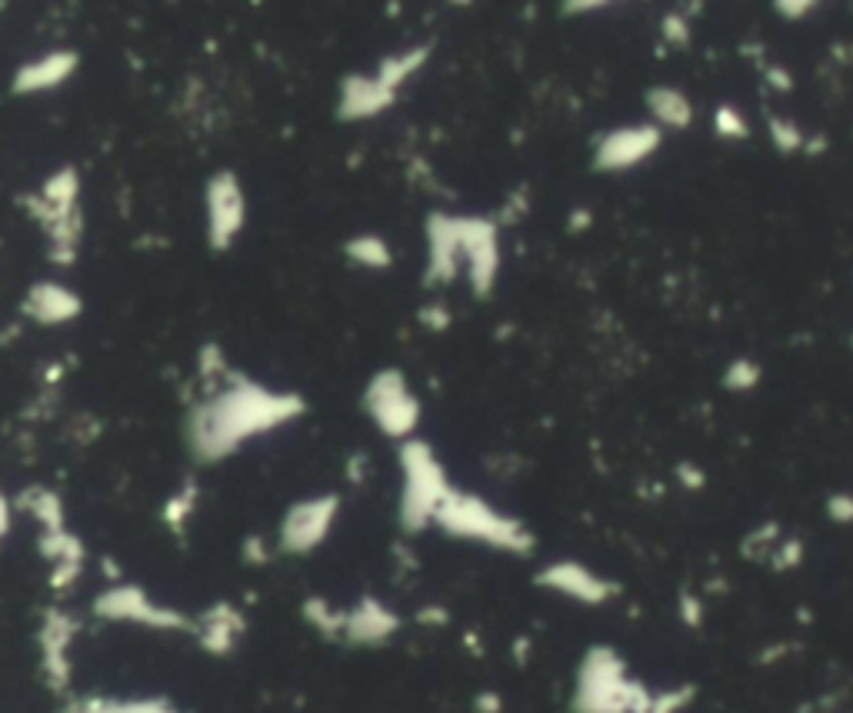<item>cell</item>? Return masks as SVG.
Wrapping results in <instances>:
<instances>
[{
  "mask_svg": "<svg viewBox=\"0 0 853 713\" xmlns=\"http://www.w3.org/2000/svg\"><path fill=\"white\" fill-rule=\"evenodd\" d=\"M674 474L680 477V484H684L687 490H700V487L707 484V474H703L697 464H677V467H674Z\"/></svg>",
  "mask_w": 853,
  "mask_h": 713,
  "instance_id": "1f68e13d",
  "label": "cell"
},
{
  "mask_svg": "<svg viewBox=\"0 0 853 713\" xmlns=\"http://www.w3.org/2000/svg\"><path fill=\"white\" fill-rule=\"evenodd\" d=\"M307 411L300 394H277L268 387L250 383L244 377H234L230 387L197 404L187 420L190 450L201 464H214L230 457L250 437L271 433L291 420H297Z\"/></svg>",
  "mask_w": 853,
  "mask_h": 713,
  "instance_id": "6da1fadb",
  "label": "cell"
},
{
  "mask_svg": "<svg viewBox=\"0 0 853 713\" xmlns=\"http://www.w3.org/2000/svg\"><path fill=\"white\" fill-rule=\"evenodd\" d=\"M244 630H247L244 614H240L234 604H227V601L208 607L201 617L193 620L197 643H201L204 651L214 654V657H227L234 646H237V640L244 637Z\"/></svg>",
  "mask_w": 853,
  "mask_h": 713,
  "instance_id": "9a60e30c",
  "label": "cell"
},
{
  "mask_svg": "<svg viewBox=\"0 0 853 713\" xmlns=\"http://www.w3.org/2000/svg\"><path fill=\"white\" fill-rule=\"evenodd\" d=\"M401 471H404V490H401V524L407 534H420L434 524V516L447 494L453 490L437 453L427 440H404L401 443Z\"/></svg>",
  "mask_w": 853,
  "mask_h": 713,
  "instance_id": "3957f363",
  "label": "cell"
},
{
  "mask_svg": "<svg viewBox=\"0 0 853 713\" xmlns=\"http://www.w3.org/2000/svg\"><path fill=\"white\" fill-rule=\"evenodd\" d=\"M244 557H247V563H268V560L274 557V550H271L264 540H260V537H253V540H247Z\"/></svg>",
  "mask_w": 853,
  "mask_h": 713,
  "instance_id": "e575fe53",
  "label": "cell"
},
{
  "mask_svg": "<svg viewBox=\"0 0 853 713\" xmlns=\"http://www.w3.org/2000/svg\"><path fill=\"white\" fill-rule=\"evenodd\" d=\"M78 193H81V177L74 167H63L54 177L44 180L40 187V201L54 204V207H78Z\"/></svg>",
  "mask_w": 853,
  "mask_h": 713,
  "instance_id": "603a6c76",
  "label": "cell"
},
{
  "mask_svg": "<svg viewBox=\"0 0 853 713\" xmlns=\"http://www.w3.org/2000/svg\"><path fill=\"white\" fill-rule=\"evenodd\" d=\"M78 637V620L71 614H63L50 607L40 617L37 643H40V674L50 690H68L71 684V643Z\"/></svg>",
  "mask_w": 853,
  "mask_h": 713,
  "instance_id": "30bf717a",
  "label": "cell"
},
{
  "mask_svg": "<svg viewBox=\"0 0 853 713\" xmlns=\"http://www.w3.org/2000/svg\"><path fill=\"white\" fill-rule=\"evenodd\" d=\"M398 100V87H390L380 74H351L341 84L337 114L344 120H370Z\"/></svg>",
  "mask_w": 853,
  "mask_h": 713,
  "instance_id": "5bb4252c",
  "label": "cell"
},
{
  "mask_svg": "<svg viewBox=\"0 0 853 713\" xmlns=\"http://www.w3.org/2000/svg\"><path fill=\"white\" fill-rule=\"evenodd\" d=\"M304 620L323 637H344L347 610H337L331 601H323V597H307L304 601Z\"/></svg>",
  "mask_w": 853,
  "mask_h": 713,
  "instance_id": "7402d4cb",
  "label": "cell"
},
{
  "mask_svg": "<svg viewBox=\"0 0 853 713\" xmlns=\"http://www.w3.org/2000/svg\"><path fill=\"white\" fill-rule=\"evenodd\" d=\"M117 713H180V710L167 700H120Z\"/></svg>",
  "mask_w": 853,
  "mask_h": 713,
  "instance_id": "f1b7e54d",
  "label": "cell"
},
{
  "mask_svg": "<svg viewBox=\"0 0 853 713\" xmlns=\"http://www.w3.org/2000/svg\"><path fill=\"white\" fill-rule=\"evenodd\" d=\"M587 224H590V214H583V211H580V214H577V217L570 221V227H573V230H583Z\"/></svg>",
  "mask_w": 853,
  "mask_h": 713,
  "instance_id": "ab89813d",
  "label": "cell"
},
{
  "mask_svg": "<svg viewBox=\"0 0 853 713\" xmlns=\"http://www.w3.org/2000/svg\"><path fill=\"white\" fill-rule=\"evenodd\" d=\"M664 144V131L653 120L647 123H624L607 131L594 147V170L601 174H624L650 161Z\"/></svg>",
  "mask_w": 853,
  "mask_h": 713,
  "instance_id": "ba28073f",
  "label": "cell"
},
{
  "mask_svg": "<svg viewBox=\"0 0 853 713\" xmlns=\"http://www.w3.org/2000/svg\"><path fill=\"white\" fill-rule=\"evenodd\" d=\"M767 131H770L773 147H777L780 154H804L807 138H804V131H801V127H797L794 120H786V117H770V120H767Z\"/></svg>",
  "mask_w": 853,
  "mask_h": 713,
  "instance_id": "484cf974",
  "label": "cell"
},
{
  "mask_svg": "<svg viewBox=\"0 0 853 713\" xmlns=\"http://www.w3.org/2000/svg\"><path fill=\"white\" fill-rule=\"evenodd\" d=\"M420 320L427 323V328H430V331H437V334L450 328V313H447L443 307H437V304L424 307V310H420Z\"/></svg>",
  "mask_w": 853,
  "mask_h": 713,
  "instance_id": "d6a6232c",
  "label": "cell"
},
{
  "mask_svg": "<svg viewBox=\"0 0 853 713\" xmlns=\"http://www.w3.org/2000/svg\"><path fill=\"white\" fill-rule=\"evenodd\" d=\"M94 614L100 620L141 623V627H151V630H193L190 617H183L174 607L151 601L141 587H134V583H114V587H107L94 601Z\"/></svg>",
  "mask_w": 853,
  "mask_h": 713,
  "instance_id": "5b68a950",
  "label": "cell"
},
{
  "mask_svg": "<svg viewBox=\"0 0 853 713\" xmlns=\"http://www.w3.org/2000/svg\"><path fill=\"white\" fill-rule=\"evenodd\" d=\"M197 510V487L193 484H187L183 490H177L170 500H167V507H164V521H167V527L170 531H183V524L190 521V513Z\"/></svg>",
  "mask_w": 853,
  "mask_h": 713,
  "instance_id": "4316f807",
  "label": "cell"
},
{
  "mask_svg": "<svg viewBox=\"0 0 853 713\" xmlns=\"http://www.w3.org/2000/svg\"><path fill=\"white\" fill-rule=\"evenodd\" d=\"M643 104H647V114L653 117V123H657L661 131H687V127L694 123V104L677 87H650Z\"/></svg>",
  "mask_w": 853,
  "mask_h": 713,
  "instance_id": "d6986e66",
  "label": "cell"
},
{
  "mask_svg": "<svg viewBox=\"0 0 853 713\" xmlns=\"http://www.w3.org/2000/svg\"><path fill=\"white\" fill-rule=\"evenodd\" d=\"M464 271V240H461V217L430 214L427 217V284H450Z\"/></svg>",
  "mask_w": 853,
  "mask_h": 713,
  "instance_id": "8fae6325",
  "label": "cell"
},
{
  "mask_svg": "<svg viewBox=\"0 0 853 713\" xmlns=\"http://www.w3.org/2000/svg\"><path fill=\"white\" fill-rule=\"evenodd\" d=\"M824 151H827V138H810V141L804 144V154H810V157H814V154H824Z\"/></svg>",
  "mask_w": 853,
  "mask_h": 713,
  "instance_id": "f35d334b",
  "label": "cell"
},
{
  "mask_svg": "<svg viewBox=\"0 0 853 713\" xmlns=\"http://www.w3.org/2000/svg\"><path fill=\"white\" fill-rule=\"evenodd\" d=\"M208 243L214 250H230L247 224V198L234 170H217L204 187Z\"/></svg>",
  "mask_w": 853,
  "mask_h": 713,
  "instance_id": "52a82bcc",
  "label": "cell"
},
{
  "mask_svg": "<svg viewBox=\"0 0 853 713\" xmlns=\"http://www.w3.org/2000/svg\"><path fill=\"white\" fill-rule=\"evenodd\" d=\"M398 630H401V617L398 614H393L387 604H380L377 597H364L357 607L347 610L344 640L357 643V646H380Z\"/></svg>",
  "mask_w": 853,
  "mask_h": 713,
  "instance_id": "2e32d148",
  "label": "cell"
},
{
  "mask_svg": "<svg viewBox=\"0 0 853 713\" xmlns=\"http://www.w3.org/2000/svg\"><path fill=\"white\" fill-rule=\"evenodd\" d=\"M78 50H50L37 60H27L17 68L14 81H11V91L21 94V97H31V94H47L54 87H60L63 81H71L74 71H78Z\"/></svg>",
  "mask_w": 853,
  "mask_h": 713,
  "instance_id": "4fadbf2b",
  "label": "cell"
},
{
  "mask_svg": "<svg viewBox=\"0 0 853 713\" xmlns=\"http://www.w3.org/2000/svg\"><path fill=\"white\" fill-rule=\"evenodd\" d=\"M760 380H763V367L757 360H750V357H737L724 370V387H727V391H734V394L754 391Z\"/></svg>",
  "mask_w": 853,
  "mask_h": 713,
  "instance_id": "cb8c5ba5",
  "label": "cell"
},
{
  "mask_svg": "<svg viewBox=\"0 0 853 713\" xmlns=\"http://www.w3.org/2000/svg\"><path fill=\"white\" fill-rule=\"evenodd\" d=\"M434 527H440L450 537L461 540H481L487 547L507 550V554H531L534 550V534L523 527L513 516L494 510L487 500H481L477 494H464V490H450L447 500L440 503Z\"/></svg>",
  "mask_w": 853,
  "mask_h": 713,
  "instance_id": "7a4b0ae2",
  "label": "cell"
},
{
  "mask_svg": "<svg viewBox=\"0 0 853 713\" xmlns=\"http://www.w3.org/2000/svg\"><path fill=\"white\" fill-rule=\"evenodd\" d=\"M364 411L377 424L380 433L401 440V443L411 440L417 424H420V401H417L407 377L398 367H387V370L374 373V380L364 391Z\"/></svg>",
  "mask_w": 853,
  "mask_h": 713,
  "instance_id": "277c9868",
  "label": "cell"
},
{
  "mask_svg": "<svg viewBox=\"0 0 853 713\" xmlns=\"http://www.w3.org/2000/svg\"><path fill=\"white\" fill-rule=\"evenodd\" d=\"M447 620H450V614L443 607H424L417 614V623H424V627H443Z\"/></svg>",
  "mask_w": 853,
  "mask_h": 713,
  "instance_id": "8d00e7d4",
  "label": "cell"
},
{
  "mask_svg": "<svg viewBox=\"0 0 853 713\" xmlns=\"http://www.w3.org/2000/svg\"><path fill=\"white\" fill-rule=\"evenodd\" d=\"M817 8L820 4H814V0H801V4H797V0H794V4H791V0H777V4H773V11H780V17H786V21H804Z\"/></svg>",
  "mask_w": 853,
  "mask_h": 713,
  "instance_id": "4dcf8cb0",
  "label": "cell"
},
{
  "mask_svg": "<svg viewBox=\"0 0 853 713\" xmlns=\"http://www.w3.org/2000/svg\"><path fill=\"white\" fill-rule=\"evenodd\" d=\"M337 510H341V497H334V494H320V497L294 503L281 521L277 550L294 554V557L317 550L327 537H331Z\"/></svg>",
  "mask_w": 853,
  "mask_h": 713,
  "instance_id": "8992f818",
  "label": "cell"
},
{
  "mask_svg": "<svg viewBox=\"0 0 853 713\" xmlns=\"http://www.w3.org/2000/svg\"><path fill=\"white\" fill-rule=\"evenodd\" d=\"M763 74H767V81H770L777 91H791V87H794V78L786 74V68H780V63H773V68H763Z\"/></svg>",
  "mask_w": 853,
  "mask_h": 713,
  "instance_id": "d590c367",
  "label": "cell"
},
{
  "mask_svg": "<svg viewBox=\"0 0 853 713\" xmlns=\"http://www.w3.org/2000/svg\"><path fill=\"white\" fill-rule=\"evenodd\" d=\"M84 304L81 297L63 287L57 281H37L27 297H24V313L34 320V323H44V328H57V323H68L74 317H81Z\"/></svg>",
  "mask_w": 853,
  "mask_h": 713,
  "instance_id": "e0dca14e",
  "label": "cell"
},
{
  "mask_svg": "<svg viewBox=\"0 0 853 713\" xmlns=\"http://www.w3.org/2000/svg\"><path fill=\"white\" fill-rule=\"evenodd\" d=\"M461 240H464V271L471 290L477 297H490L500 271V243L497 224L484 217H461Z\"/></svg>",
  "mask_w": 853,
  "mask_h": 713,
  "instance_id": "9c48e42d",
  "label": "cell"
},
{
  "mask_svg": "<svg viewBox=\"0 0 853 713\" xmlns=\"http://www.w3.org/2000/svg\"><path fill=\"white\" fill-rule=\"evenodd\" d=\"M713 131H716L720 141H747L750 123L744 120V114L734 104H720L713 110Z\"/></svg>",
  "mask_w": 853,
  "mask_h": 713,
  "instance_id": "d4e9b609",
  "label": "cell"
},
{
  "mask_svg": "<svg viewBox=\"0 0 853 713\" xmlns=\"http://www.w3.org/2000/svg\"><path fill=\"white\" fill-rule=\"evenodd\" d=\"M37 547H40V554L54 563L50 587H54V591H71L74 583L81 580V573H84V560H87L84 544H81L68 527H63V531L40 534Z\"/></svg>",
  "mask_w": 853,
  "mask_h": 713,
  "instance_id": "ac0fdd59",
  "label": "cell"
},
{
  "mask_svg": "<svg viewBox=\"0 0 853 713\" xmlns=\"http://www.w3.org/2000/svg\"><path fill=\"white\" fill-rule=\"evenodd\" d=\"M17 507L27 510L34 521L40 524V534H50V531H63L68 524H63V500L60 494L47 490V487H31L17 497Z\"/></svg>",
  "mask_w": 853,
  "mask_h": 713,
  "instance_id": "ffe728a7",
  "label": "cell"
},
{
  "mask_svg": "<svg viewBox=\"0 0 853 713\" xmlns=\"http://www.w3.org/2000/svg\"><path fill=\"white\" fill-rule=\"evenodd\" d=\"M827 513L837 524H853V494H833L827 500Z\"/></svg>",
  "mask_w": 853,
  "mask_h": 713,
  "instance_id": "f546056e",
  "label": "cell"
},
{
  "mask_svg": "<svg viewBox=\"0 0 853 713\" xmlns=\"http://www.w3.org/2000/svg\"><path fill=\"white\" fill-rule=\"evenodd\" d=\"M11 527H14V500H11L4 490H0V544L8 540Z\"/></svg>",
  "mask_w": 853,
  "mask_h": 713,
  "instance_id": "836d02e7",
  "label": "cell"
},
{
  "mask_svg": "<svg viewBox=\"0 0 853 713\" xmlns=\"http://www.w3.org/2000/svg\"><path fill=\"white\" fill-rule=\"evenodd\" d=\"M477 710L481 713H500V697H494V693L477 697Z\"/></svg>",
  "mask_w": 853,
  "mask_h": 713,
  "instance_id": "74e56055",
  "label": "cell"
},
{
  "mask_svg": "<svg viewBox=\"0 0 853 713\" xmlns=\"http://www.w3.org/2000/svg\"><path fill=\"white\" fill-rule=\"evenodd\" d=\"M344 253H347V261H354V264H360L367 271H383L393 261L390 243L380 234H357V237H351Z\"/></svg>",
  "mask_w": 853,
  "mask_h": 713,
  "instance_id": "44dd1931",
  "label": "cell"
},
{
  "mask_svg": "<svg viewBox=\"0 0 853 713\" xmlns=\"http://www.w3.org/2000/svg\"><path fill=\"white\" fill-rule=\"evenodd\" d=\"M661 31H664V40L674 44V47H684L690 40V17L687 14H667L661 21Z\"/></svg>",
  "mask_w": 853,
  "mask_h": 713,
  "instance_id": "83f0119b",
  "label": "cell"
},
{
  "mask_svg": "<svg viewBox=\"0 0 853 713\" xmlns=\"http://www.w3.org/2000/svg\"><path fill=\"white\" fill-rule=\"evenodd\" d=\"M537 583L547 591H557L570 601H580V604H604L607 597L617 594V587L611 580L597 577L594 570H587L583 563H573V560H560V563H550L537 573Z\"/></svg>",
  "mask_w": 853,
  "mask_h": 713,
  "instance_id": "7c38bea8",
  "label": "cell"
}]
</instances>
